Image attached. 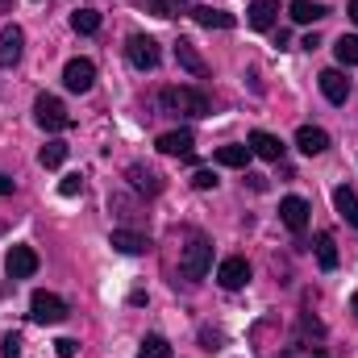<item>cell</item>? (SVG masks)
<instances>
[{
	"label": "cell",
	"instance_id": "obj_1",
	"mask_svg": "<svg viewBox=\"0 0 358 358\" xmlns=\"http://www.w3.org/2000/svg\"><path fill=\"white\" fill-rule=\"evenodd\" d=\"M159 104L163 113H176V117H208V96L196 88H163Z\"/></svg>",
	"mask_w": 358,
	"mask_h": 358
},
{
	"label": "cell",
	"instance_id": "obj_2",
	"mask_svg": "<svg viewBox=\"0 0 358 358\" xmlns=\"http://www.w3.org/2000/svg\"><path fill=\"white\" fill-rule=\"evenodd\" d=\"M213 267V246L204 242V238H192L187 246H183V255H179V275L183 279H204Z\"/></svg>",
	"mask_w": 358,
	"mask_h": 358
},
{
	"label": "cell",
	"instance_id": "obj_3",
	"mask_svg": "<svg viewBox=\"0 0 358 358\" xmlns=\"http://www.w3.org/2000/svg\"><path fill=\"white\" fill-rule=\"evenodd\" d=\"M125 59H129L138 71H155V67H159V42L146 38V34H134V38L125 42Z\"/></svg>",
	"mask_w": 358,
	"mask_h": 358
},
{
	"label": "cell",
	"instance_id": "obj_4",
	"mask_svg": "<svg viewBox=\"0 0 358 358\" xmlns=\"http://www.w3.org/2000/svg\"><path fill=\"white\" fill-rule=\"evenodd\" d=\"M29 317H34L38 325H59V321L67 317V304H63L55 292H34V300H29Z\"/></svg>",
	"mask_w": 358,
	"mask_h": 358
},
{
	"label": "cell",
	"instance_id": "obj_5",
	"mask_svg": "<svg viewBox=\"0 0 358 358\" xmlns=\"http://www.w3.org/2000/svg\"><path fill=\"white\" fill-rule=\"evenodd\" d=\"M34 117H38L42 129H67V125H71V113H67L63 100H55V96H38V100H34Z\"/></svg>",
	"mask_w": 358,
	"mask_h": 358
},
{
	"label": "cell",
	"instance_id": "obj_6",
	"mask_svg": "<svg viewBox=\"0 0 358 358\" xmlns=\"http://www.w3.org/2000/svg\"><path fill=\"white\" fill-rule=\"evenodd\" d=\"M63 84H67V92H92V84H96V63L92 59H71L63 67Z\"/></svg>",
	"mask_w": 358,
	"mask_h": 358
},
{
	"label": "cell",
	"instance_id": "obj_7",
	"mask_svg": "<svg viewBox=\"0 0 358 358\" xmlns=\"http://www.w3.org/2000/svg\"><path fill=\"white\" fill-rule=\"evenodd\" d=\"M217 283H221L225 292L246 287V283H250V263H246V259H238V255H234V259H225V263L217 267Z\"/></svg>",
	"mask_w": 358,
	"mask_h": 358
},
{
	"label": "cell",
	"instance_id": "obj_8",
	"mask_svg": "<svg viewBox=\"0 0 358 358\" xmlns=\"http://www.w3.org/2000/svg\"><path fill=\"white\" fill-rule=\"evenodd\" d=\"M308 213H313V208H308L304 196H287V200L279 204V217H283V225H287L292 234H304V229H308Z\"/></svg>",
	"mask_w": 358,
	"mask_h": 358
},
{
	"label": "cell",
	"instance_id": "obj_9",
	"mask_svg": "<svg viewBox=\"0 0 358 358\" xmlns=\"http://www.w3.org/2000/svg\"><path fill=\"white\" fill-rule=\"evenodd\" d=\"M4 271H8V279H29V275L38 271V255H34V246H13L8 259H4Z\"/></svg>",
	"mask_w": 358,
	"mask_h": 358
},
{
	"label": "cell",
	"instance_id": "obj_10",
	"mask_svg": "<svg viewBox=\"0 0 358 358\" xmlns=\"http://www.w3.org/2000/svg\"><path fill=\"white\" fill-rule=\"evenodd\" d=\"M21 50H25V34L17 25H4L0 29V67H17L21 63Z\"/></svg>",
	"mask_w": 358,
	"mask_h": 358
},
{
	"label": "cell",
	"instance_id": "obj_11",
	"mask_svg": "<svg viewBox=\"0 0 358 358\" xmlns=\"http://www.w3.org/2000/svg\"><path fill=\"white\" fill-rule=\"evenodd\" d=\"M296 146H300V155H325L329 150V134L317 129V125H300L296 129Z\"/></svg>",
	"mask_w": 358,
	"mask_h": 358
},
{
	"label": "cell",
	"instance_id": "obj_12",
	"mask_svg": "<svg viewBox=\"0 0 358 358\" xmlns=\"http://www.w3.org/2000/svg\"><path fill=\"white\" fill-rule=\"evenodd\" d=\"M250 150H255L259 159H267V163H279V159H283V142H279L275 134H267V129H255V134H250Z\"/></svg>",
	"mask_w": 358,
	"mask_h": 358
},
{
	"label": "cell",
	"instance_id": "obj_13",
	"mask_svg": "<svg viewBox=\"0 0 358 358\" xmlns=\"http://www.w3.org/2000/svg\"><path fill=\"white\" fill-rule=\"evenodd\" d=\"M121 255H146L150 250V238L146 234H134V229H113V238H108Z\"/></svg>",
	"mask_w": 358,
	"mask_h": 358
},
{
	"label": "cell",
	"instance_id": "obj_14",
	"mask_svg": "<svg viewBox=\"0 0 358 358\" xmlns=\"http://www.w3.org/2000/svg\"><path fill=\"white\" fill-rule=\"evenodd\" d=\"M192 17H196V25H204V29H234V13H221V8H208V4H196Z\"/></svg>",
	"mask_w": 358,
	"mask_h": 358
},
{
	"label": "cell",
	"instance_id": "obj_15",
	"mask_svg": "<svg viewBox=\"0 0 358 358\" xmlns=\"http://www.w3.org/2000/svg\"><path fill=\"white\" fill-rule=\"evenodd\" d=\"M192 142H196V138H192L187 129H171V134H163L155 146H159L163 155H179V159H187V155H192Z\"/></svg>",
	"mask_w": 358,
	"mask_h": 358
},
{
	"label": "cell",
	"instance_id": "obj_16",
	"mask_svg": "<svg viewBox=\"0 0 358 358\" xmlns=\"http://www.w3.org/2000/svg\"><path fill=\"white\" fill-rule=\"evenodd\" d=\"M321 92H325V100L346 104V96H350V80H346L342 71H321Z\"/></svg>",
	"mask_w": 358,
	"mask_h": 358
},
{
	"label": "cell",
	"instance_id": "obj_17",
	"mask_svg": "<svg viewBox=\"0 0 358 358\" xmlns=\"http://www.w3.org/2000/svg\"><path fill=\"white\" fill-rule=\"evenodd\" d=\"M176 63L187 71V76H208V63L196 55V46H192V42H176Z\"/></svg>",
	"mask_w": 358,
	"mask_h": 358
},
{
	"label": "cell",
	"instance_id": "obj_18",
	"mask_svg": "<svg viewBox=\"0 0 358 358\" xmlns=\"http://www.w3.org/2000/svg\"><path fill=\"white\" fill-rule=\"evenodd\" d=\"M287 13H292V21H296V25H313V21H321L329 8H325V4H317V0H292V4H287Z\"/></svg>",
	"mask_w": 358,
	"mask_h": 358
},
{
	"label": "cell",
	"instance_id": "obj_19",
	"mask_svg": "<svg viewBox=\"0 0 358 358\" xmlns=\"http://www.w3.org/2000/svg\"><path fill=\"white\" fill-rule=\"evenodd\" d=\"M275 17H279V0H255L246 21H250V29H271Z\"/></svg>",
	"mask_w": 358,
	"mask_h": 358
},
{
	"label": "cell",
	"instance_id": "obj_20",
	"mask_svg": "<svg viewBox=\"0 0 358 358\" xmlns=\"http://www.w3.org/2000/svg\"><path fill=\"white\" fill-rule=\"evenodd\" d=\"M334 208L358 229V196L350 192V187H334Z\"/></svg>",
	"mask_w": 358,
	"mask_h": 358
},
{
	"label": "cell",
	"instance_id": "obj_21",
	"mask_svg": "<svg viewBox=\"0 0 358 358\" xmlns=\"http://www.w3.org/2000/svg\"><path fill=\"white\" fill-rule=\"evenodd\" d=\"M250 159H255L250 146H221V150H217V163H221V167H246Z\"/></svg>",
	"mask_w": 358,
	"mask_h": 358
},
{
	"label": "cell",
	"instance_id": "obj_22",
	"mask_svg": "<svg viewBox=\"0 0 358 358\" xmlns=\"http://www.w3.org/2000/svg\"><path fill=\"white\" fill-rule=\"evenodd\" d=\"M129 183H134L138 192H150V196H155V192H163V179L155 176L150 167H129Z\"/></svg>",
	"mask_w": 358,
	"mask_h": 358
},
{
	"label": "cell",
	"instance_id": "obj_23",
	"mask_svg": "<svg viewBox=\"0 0 358 358\" xmlns=\"http://www.w3.org/2000/svg\"><path fill=\"white\" fill-rule=\"evenodd\" d=\"M334 55H338V63H342V67H355V63H358V38H355V34H342V38L334 42Z\"/></svg>",
	"mask_w": 358,
	"mask_h": 358
},
{
	"label": "cell",
	"instance_id": "obj_24",
	"mask_svg": "<svg viewBox=\"0 0 358 358\" xmlns=\"http://www.w3.org/2000/svg\"><path fill=\"white\" fill-rule=\"evenodd\" d=\"M317 263H321L325 271L338 267V246H334V238H329V234H317Z\"/></svg>",
	"mask_w": 358,
	"mask_h": 358
},
{
	"label": "cell",
	"instance_id": "obj_25",
	"mask_svg": "<svg viewBox=\"0 0 358 358\" xmlns=\"http://www.w3.org/2000/svg\"><path fill=\"white\" fill-rule=\"evenodd\" d=\"M138 355H142V358H171V346H167V338H159V334H150V338H142V346H138Z\"/></svg>",
	"mask_w": 358,
	"mask_h": 358
},
{
	"label": "cell",
	"instance_id": "obj_26",
	"mask_svg": "<svg viewBox=\"0 0 358 358\" xmlns=\"http://www.w3.org/2000/svg\"><path fill=\"white\" fill-rule=\"evenodd\" d=\"M71 25H76V34H96V29H100V13H96V8H80V13L71 17Z\"/></svg>",
	"mask_w": 358,
	"mask_h": 358
},
{
	"label": "cell",
	"instance_id": "obj_27",
	"mask_svg": "<svg viewBox=\"0 0 358 358\" xmlns=\"http://www.w3.org/2000/svg\"><path fill=\"white\" fill-rule=\"evenodd\" d=\"M67 163V146L63 142H46L42 146V167H63Z\"/></svg>",
	"mask_w": 358,
	"mask_h": 358
},
{
	"label": "cell",
	"instance_id": "obj_28",
	"mask_svg": "<svg viewBox=\"0 0 358 358\" xmlns=\"http://www.w3.org/2000/svg\"><path fill=\"white\" fill-rule=\"evenodd\" d=\"M0 358H21V338H17V334H4V342H0Z\"/></svg>",
	"mask_w": 358,
	"mask_h": 358
},
{
	"label": "cell",
	"instance_id": "obj_29",
	"mask_svg": "<svg viewBox=\"0 0 358 358\" xmlns=\"http://www.w3.org/2000/svg\"><path fill=\"white\" fill-rule=\"evenodd\" d=\"M146 8L155 17H176V0H146Z\"/></svg>",
	"mask_w": 358,
	"mask_h": 358
},
{
	"label": "cell",
	"instance_id": "obj_30",
	"mask_svg": "<svg viewBox=\"0 0 358 358\" xmlns=\"http://www.w3.org/2000/svg\"><path fill=\"white\" fill-rule=\"evenodd\" d=\"M55 350H59V358H76L80 355V342H76V338H59Z\"/></svg>",
	"mask_w": 358,
	"mask_h": 358
},
{
	"label": "cell",
	"instance_id": "obj_31",
	"mask_svg": "<svg viewBox=\"0 0 358 358\" xmlns=\"http://www.w3.org/2000/svg\"><path fill=\"white\" fill-rule=\"evenodd\" d=\"M192 187H196V192H208V187H217V176H213V171H196V176H192Z\"/></svg>",
	"mask_w": 358,
	"mask_h": 358
},
{
	"label": "cell",
	"instance_id": "obj_32",
	"mask_svg": "<svg viewBox=\"0 0 358 358\" xmlns=\"http://www.w3.org/2000/svg\"><path fill=\"white\" fill-rule=\"evenodd\" d=\"M59 192H63V196H80V192H84V179H80V176H67L63 183H59Z\"/></svg>",
	"mask_w": 358,
	"mask_h": 358
},
{
	"label": "cell",
	"instance_id": "obj_33",
	"mask_svg": "<svg viewBox=\"0 0 358 358\" xmlns=\"http://www.w3.org/2000/svg\"><path fill=\"white\" fill-rule=\"evenodd\" d=\"M283 358H325V355H321V350H313V346H287Z\"/></svg>",
	"mask_w": 358,
	"mask_h": 358
},
{
	"label": "cell",
	"instance_id": "obj_34",
	"mask_svg": "<svg viewBox=\"0 0 358 358\" xmlns=\"http://www.w3.org/2000/svg\"><path fill=\"white\" fill-rule=\"evenodd\" d=\"M8 192H13V179H8V176H0V196H8Z\"/></svg>",
	"mask_w": 358,
	"mask_h": 358
},
{
	"label": "cell",
	"instance_id": "obj_35",
	"mask_svg": "<svg viewBox=\"0 0 358 358\" xmlns=\"http://www.w3.org/2000/svg\"><path fill=\"white\" fill-rule=\"evenodd\" d=\"M350 17H355V25H358V0H350Z\"/></svg>",
	"mask_w": 358,
	"mask_h": 358
},
{
	"label": "cell",
	"instance_id": "obj_36",
	"mask_svg": "<svg viewBox=\"0 0 358 358\" xmlns=\"http://www.w3.org/2000/svg\"><path fill=\"white\" fill-rule=\"evenodd\" d=\"M355 317H358V292H355Z\"/></svg>",
	"mask_w": 358,
	"mask_h": 358
},
{
	"label": "cell",
	"instance_id": "obj_37",
	"mask_svg": "<svg viewBox=\"0 0 358 358\" xmlns=\"http://www.w3.org/2000/svg\"><path fill=\"white\" fill-rule=\"evenodd\" d=\"M8 4H13V0H0V8H8Z\"/></svg>",
	"mask_w": 358,
	"mask_h": 358
}]
</instances>
